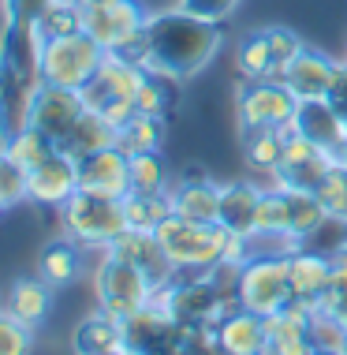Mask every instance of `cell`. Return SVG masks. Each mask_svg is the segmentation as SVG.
<instances>
[{"label": "cell", "instance_id": "6da1fadb", "mask_svg": "<svg viewBox=\"0 0 347 355\" xmlns=\"http://www.w3.org/2000/svg\"><path fill=\"white\" fill-rule=\"evenodd\" d=\"M220 42H224L220 23H209L202 15L183 12V8L150 15V23H146V45H150L146 68L176 75V79H190V75H198L217 56Z\"/></svg>", "mask_w": 347, "mask_h": 355}, {"label": "cell", "instance_id": "7a4b0ae2", "mask_svg": "<svg viewBox=\"0 0 347 355\" xmlns=\"http://www.w3.org/2000/svg\"><path fill=\"white\" fill-rule=\"evenodd\" d=\"M153 236L179 273H206L220 262H247L250 254V239L231 236L220 220L206 225V220H187L172 214Z\"/></svg>", "mask_w": 347, "mask_h": 355}, {"label": "cell", "instance_id": "3957f363", "mask_svg": "<svg viewBox=\"0 0 347 355\" xmlns=\"http://www.w3.org/2000/svg\"><path fill=\"white\" fill-rule=\"evenodd\" d=\"M56 214H60L67 239H75L79 247H101L105 251L127 228L123 198H105V195H90V191H75Z\"/></svg>", "mask_w": 347, "mask_h": 355}, {"label": "cell", "instance_id": "277c9868", "mask_svg": "<svg viewBox=\"0 0 347 355\" xmlns=\"http://www.w3.org/2000/svg\"><path fill=\"white\" fill-rule=\"evenodd\" d=\"M105 45H98L86 31L67 34V37H45L42 45V83L82 90L105 64Z\"/></svg>", "mask_w": 347, "mask_h": 355}, {"label": "cell", "instance_id": "5b68a950", "mask_svg": "<svg viewBox=\"0 0 347 355\" xmlns=\"http://www.w3.org/2000/svg\"><path fill=\"white\" fill-rule=\"evenodd\" d=\"M235 300L250 314H276L292 300V281H287V254L284 251H265V254H247L239 270Z\"/></svg>", "mask_w": 347, "mask_h": 355}, {"label": "cell", "instance_id": "8992f818", "mask_svg": "<svg viewBox=\"0 0 347 355\" xmlns=\"http://www.w3.org/2000/svg\"><path fill=\"white\" fill-rule=\"evenodd\" d=\"M94 292H98V311L112 314V318H131L134 311L150 303L153 295V281L142 266L127 262V258H116L105 251L98 277H94Z\"/></svg>", "mask_w": 347, "mask_h": 355}, {"label": "cell", "instance_id": "52a82bcc", "mask_svg": "<svg viewBox=\"0 0 347 355\" xmlns=\"http://www.w3.org/2000/svg\"><path fill=\"white\" fill-rule=\"evenodd\" d=\"M299 98L281 79H243V86L235 90V123L243 131L258 128H287L295 116Z\"/></svg>", "mask_w": 347, "mask_h": 355}, {"label": "cell", "instance_id": "ba28073f", "mask_svg": "<svg viewBox=\"0 0 347 355\" xmlns=\"http://www.w3.org/2000/svg\"><path fill=\"white\" fill-rule=\"evenodd\" d=\"M146 23H150V15L139 0H112V4L86 8V15H82V31L98 45H105V53H116L127 42H134L146 31Z\"/></svg>", "mask_w": 347, "mask_h": 355}, {"label": "cell", "instance_id": "9c48e42d", "mask_svg": "<svg viewBox=\"0 0 347 355\" xmlns=\"http://www.w3.org/2000/svg\"><path fill=\"white\" fill-rule=\"evenodd\" d=\"M336 165V153L314 146L303 135H287L284 157L273 172V184L276 187H299V191H314L325 180V172Z\"/></svg>", "mask_w": 347, "mask_h": 355}, {"label": "cell", "instance_id": "30bf717a", "mask_svg": "<svg viewBox=\"0 0 347 355\" xmlns=\"http://www.w3.org/2000/svg\"><path fill=\"white\" fill-rule=\"evenodd\" d=\"M82 112H86L82 90H67V86L42 83L34 90V101H30V128L45 131L53 142H60Z\"/></svg>", "mask_w": 347, "mask_h": 355}, {"label": "cell", "instance_id": "8fae6325", "mask_svg": "<svg viewBox=\"0 0 347 355\" xmlns=\"http://www.w3.org/2000/svg\"><path fill=\"white\" fill-rule=\"evenodd\" d=\"M292 135H303L306 142L329 150L340 157L344 142H347V123L340 120V112L329 105V98H306L295 105V116H292Z\"/></svg>", "mask_w": 347, "mask_h": 355}, {"label": "cell", "instance_id": "7c38bea8", "mask_svg": "<svg viewBox=\"0 0 347 355\" xmlns=\"http://www.w3.org/2000/svg\"><path fill=\"white\" fill-rule=\"evenodd\" d=\"M142 75H146V68H139V64H127V60H120V56L109 53V56H105V64L98 68V75H94V79L82 86L86 109L101 112V109H109L112 101L134 98V90H139Z\"/></svg>", "mask_w": 347, "mask_h": 355}, {"label": "cell", "instance_id": "4fadbf2b", "mask_svg": "<svg viewBox=\"0 0 347 355\" xmlns=\"http://www.w3.org/2000/svg\"><path fill=\"white\" fill-rule=\"evenodd\" d=\"M79 191L105 198H123L131 191V161L123 150H98L79 161Z\"/></svg>", "mask_w": 347, "mask_h": 355}, {"label": "cell", "instance_id": "5bb4252c", "mask_svg": "<svg viewBox=\"0 0 347 355\" xmlns=\"http://www.w3.org/2000/svg\"><path fill=\"white\" fill-rule=\"evenodd\" d=\"M75 191H79V161H71L67 153L56 150L53 157L30 168V202L60 209Z\"/></svg>", "mask_w": 347, "mask_h": 355}, {"label": "cell", "instance_id": "9a60e30c", "mask_svg": "<svg viewBox=\"0 0 347 355\" xmlns=\"http://www.w3.org/2000/svg\"><path fill=\"white\" fill-rule=\"evenodd\" d=\"M172 214L187 220H217L220 217V184L206 172H183L176 184L168 187Z\"/></svg>", "mask_w": 347, "mask_h": 355}, {"label": "cell", "instance_id": "2e32d148", "mask_svg": "<svg viewBox=\"0 0 347 355\" xmlns=\"http://www.w3.org/2000/svg\"><path fill=\"white\" fill-rule=\"evenodd\" d=\"M336 68H340V64H336L329 53L310 49V45H306V49L284 68L281 83L295 94L299 101H306V98H329V86L336 79Z\"/></svg>", "mask_w": 347, "mask_h": 355}, {"label": "cell", "instance_id": "e0dca14e", "mask_svg": "<svg viewBox=\"0 0 347 355\" xmlns=\"http://www.w3.org/2000/svg\"><path fill=\"white\" fill-rule=\"evenodd\" d=\"M258 202H262V187L250 180H231L220 184V225L239 239L258 236Z\"/></svg>", "mask_w": 347, "mask_h": 355}, {"label": "cell", "instance_id": "ac0fdd59", "mask_svg": "<svg viewBox=\"0 0 347 355\" xmlns=\"http://www.w3.org/2000/svg\"><path fill=\"white\" fill-rule=\"evenodd\" d=\"M332 277V254L317 251V247H295L287 251V281H292L295 300L321 303V292L329 288Z\"/></svg>", "mask_w": 347, "mask_h": 355}, {"label": "cell", "instance_id": "d6986e66", "mask_svg": "<svg viewBox=\"0 0 347 355\" xmlns=\"http://www.w3.org/2000/svg\"><path fill=\"white\" fill-rule=\"evenodd\" d=\"M213 329H217V340H220V348H224V355H262L269 348L265 318L243 311V306H235V311H231L228 318H220Z\"/></svg>", "mask_w": 347, "mask_h": 355}, {"label": "cell", "instance_id": "ffe728a7", "mask_svg": "<svg viewBox=\"0 0 347 355\" xmlns=\"http://www.w3.org/2000/svg\"><path fill=\"white\" fill-rule=\"evenodd\" d=\"M109 146H116V128L94 109H86L82 116L71 123V131L56 142V150L67 153L71 161H82V157H90V153H98V150H109Z\"/></svg>", "mask_w": 347, "mask_h": 355}, {"label": "cell", "instance_id": "44dd1931", "mask_svg": "<svg viewBox=\"0 0 347 355\" xmlns=\"http://www.w3.org/2000/svg\"><path fill=\"white\" fill-rule=\"evenodd\" d=\"M49 306H53V292H49V281H45V277H19V281L8 288L4 311L15 314L19 322L34 325V329L49 318Z\"/></svg>", "mask_w": 347, "mask_h": 355}, {"label": "cell", "instance_id": "7402d4cb", "mask_svg": "<svg viewBox=\"0 0 347 355\" xmlns=\"http://www.w3.org/2000/svg\"><path fill=\"white\" fill-rule=\"evenodd\" d=\"M75 355H116L120 348H127L123 340V322L112 318V314H90L79 329H75V340H71Z\"/></svg>", "mask_w": 347, "mask_h": 355}, {"label": "cell", "instance_id": "603a6c76", "mask_svg": "<svg viewBox=\"0 0 347 355\" xmlns=\"http://www.w3.org/2000/svg\"><path fill=\"white\" fill-rule=\"evenodd\" d=\"M284 195H287V214H292V220H287V236H292L295 247H303L306 239H314L332 217L325 214L321 198H317L314 191L284 187Z\"/></svg>", "mask_w": 347, "mask_h": 355}, {"label": "cell", "instance_id": "cb8c5ba5", "mask_svg": "<svg viewBox=\"0 0 347 355\" xmlns=\"http://www.w3.org/2000/svg\"><path fill=\"white\" fill-rule=\"evenodd\" d=\"M179 83L176 75H165V71H153L146 68L142 75L139 90H134V109L142 112V116H157V120H168L172 105L179 101Z\"/></svg>", "mask_w": 347, "mask_h": 355}, {"label": "cell", "instance_id": "d4e9b609", "mask_svg": "<svg viewBox=\"0 0 347 355\" xmlns=\"http://www.w3.org/2000/svg\"><path fill=\"white\" fill-rule=\"evenodd\" d=\"M287 135L292 128H258V131H243V161L254 172H269L273 176L276 165L284 157Z\"/></svg>", "mask_w": 347, "mask_h": 355}, {"label": "cell", "instance_id": "484cf974", "mask_svg": "<svg viewBox=\"0 0 347 355\" xmlns=\"http://www.w3.org/2000/svg\"><path fill=\"white\" fill-rule=\"evenodd\" d=\"M123 217H127V228H139V232H157V228L172 217L168 191H161V195L127 191V195H123Z\"/></svg>", "mask_w": 347, "mask_h": 355}, {"label": "cell", "instance_id": "4316f807", "mask_svg": "<svg viewBox=\"0 0 347 355\" xmlns=\"http://www.w3.org/2000/svg\"><path fill=\"white\" fill-rule=\"evenodd\" d=\"M161 142H165V120L142 116V112H134V116L116 131V150H123L127 157L161 150Z\"/></svg>", "mask_w": 347, "mask_h": 355}, {"label": "cell", "instance_id": "83f0119b", "mask_svg": "<svg viewBox=\"0 0 347 355\" xmlns=\"http://www.w3.org/2000/svg\"><path fill=\"white\" fill-rule=\"evenodd\" d=\"M287 220H292V214H287V195H284V187L273 184L269 191H262V202H258V236L254 239H284L295 251L292 236H287Z\"/></svg>", "mask_w": 347, "mask_h": 355}, {"label": "cell", "instance_id": "f1b7e54d", "mask_svg": "<svg viewBox=\"0 0 347 355\" xmlns=\"http://www.w3.org/2000/svg\"><path fill=\"white\" fill-rule=\"evenodd\" d=\"M235 68L243 79H281V71H276L273 64V53H269V37L265 31L262 34H247L243 42H239V53H235Z\"/></svg>", "mask_w": 347, "mask_h": 355}, {"label": "cell", "instance_id": "f546056e", "mask_svg": "<svg viewBox=\"0 0 347 355\" xmlns=\"http://www.w3.org/2000/svg\"><path fill=\"white\" fill-rule=\"evenodd\" d=\"M82 247L75 239H56L42 251V277L49 284H64V281H75L82 270Z\"/></svg>", "mask_w": 347, "mask_h": 355}, {"label": "cell", "instance_id": "4dcf8cb0", "mask_svg": "<svg viewBox=\"0 0 347 355\" xmlns=\"http://www.w3.org/2000/svg\"><path fill=\"white\" fill-rule=\"evenodd\" d=\"M0 146L12 153V157H15L26 172L37 168L45 157H53V153H56V142H53L49 135H45V131H37V128H23V131H15V135L8 139V142H0Z\"/></svg>", "mask_w": 347, "mask_h": 355}, {"label": "cell", "instance_id": "1f68e13d", "mask_svg": "<svg viewBox=\"0 0 347 355\" xmlns=\"http://www.w3.org/2000/svg\"><path fill=\"white\" fill-rule=\"evenodd\" d=\"M131 161V191H142V195H161L168 191V165L157 150L153 153H134Z\"/></svg>", "mask_w": 347, "mask_h": 355}, {"label": "cell", "instance_id": "d6a6232c", "mask_svg": "<svg viewBox=\"0 0 347 355\" xmlns=\"http://www.w3.org/2000/svg\"><path fill=\"white\" fill-rule=\"evenodd\" d=\"M82 15H86V8L79 0H53V4L37 15V23H42L45 37H67V34L82 31Z\"/></svg>", "mask_w": 347, "mask_h": 355}, {"label": "cell", "instance_id": "836d02e7", "mask_svg": "<svg viewBox=\"0 0 347 355\" xmlns=\"http://www.w3.org/2000/svg\"><path fill=\"white\" fill-rule=\"evenodd\" d=\"M26 198H30V172L0 146V206L12 209L19 202H26Z\"/></svg>", "mask_w": 347, "mask_h": 355}, {"label": "cell", "instance_id": "e575fe53", "mask_svg": "<svg viewBox=\"0 0 347 355\" xmlns=\"http://www.w3.org/2000/svg\"><path fill=\"white\" fill-rule=\"evenodd\" d=\"M314 195L321 198L325 214H329L332 220H344L347 225V168L340 165V161L325 172V180L314 187Z\"/></svg>", "mask_w": 347, "mask_h": 355}, {"label": "cell", "instance_id": "d590c367", "mask_svg": "<svg viewBox=\"0 0 347 355\" xmlns=\"http://www.w3.org/2000/svg\"><path fill=\"white\" fill-rule=\"evenodd\" d=\"M30 352H34V325L0 311V355H30Z\"/></svg>", "mask_w": 347, "mask_h": 355}, {"label": "cell", "instance_id": "8d00e7d4", "mask_svg": "<svg viewBox=\"0 0 347 355\" xmlns=\"http://www.w3.org/2000/svg\"><path fill=\"white\" fill-rule=\"evenodd\" d=\"M310 344H314V348H321V352H340L344 355V348H347V325L340 318H332V314L317 311L314 322H310Z\"/></svg>", "mask_w": 347, "mask_h": 355}, {"label": "cell", "instance_id": "74e56055", "mask_svg": "<svg viewBox=\"0 0 347 355\" xmlns=\"http://www.w3.org/2000/svg\"><path fill=\"white\" fill-rule=\"evenodd\" d=\"M265 37H269V53H273V64H276V71H281V75H284L287 64L306 49L303 37H299L295 31H287V26H269Z\"/></svg>", "mask_w": 347, "mask_h": 355}, {"label": "cell", "instance_id": "f35d334b", "mask_svg": "<svg viewBox=\"0 0 347 355\" xmlns=\"http://www.w3.org/2000/svg\"><path fill=\"white\" fill-rule=\"evenodd\" d=\"M235 4H239V0H179L183 12L202 15V19H209V23H220V19H228L231 12H235Z\"/></svg>", "mask_w": 347, "mask_h": 355}, {"label": "cell", "instance_id": "ab89813d", "mask_svg": "<svg viewBox=\"0 0 347 355\" xmlns=\"http://www.w3.org/2000/svg\"><path fill=\"white\" fill-rule=\"evenodd\" d=\"M329 105L340 112V120L347 123V64H340V68H336V79H332V86H329Z\"/></svg>", "mask_w": 347, "mask_h": 355}, {"label": "cell", "instance_id": "60d3db41", "mask_svg": "<svg viewBox=\"0 0 347 355\" xmlns=\"http://www.w3.org/2000/svg\"><path fill=\"white\" fill-rule=\"evenodd\" d=\"M262 355H314V344H310V337L287 340V344H269Z\"/></svg>", "mask_w": 347, "mask_h": 355}, {"label": "cell", "instance_id": "b9f144b4", "mask_svg": "<svg viewBox=\"0 0 347 355\" xmlns=\"http://www.w3.org/2000/svg\"><path fill=\"white\" fill-rule=\"evenodd\" d=\"M82 8H98V4H112V0H79Z\"/></svg>", "mask_w": 347, "mask_h": 355}, {"label": "cell", "instance_id": "7bdbcfd3", "mask_svg": "<svg viewBox=\"0 0 347 355\" xmlns=\"http://www.w3.org/2000/svg\"><path fill=\"white\" fill-rule=\"evenodd\" d=\"M336 161H340V165L347 168V142H344V150H340V157H336Z\"/></svg>", "mask_w": 347, "mask_h": 355}, {"label": "cell", "instance_id": "ee69618b", "mask_svg": "<svg viewBox=\"0 0 347 355\" xmlns=\"http://www.w3.org/2000/svg\"><path fill=\"white\" fill-rule=\"evenodd\" d=\"M314 355H340V352H321V348H314Z\"/></svg>", "mask_w": 347, "mask_h": 355}, {"label": "cell", "instance_id": "f6af8a7d", "mask_svg": "<svg viewBox=\"0 0 347 355\" xmlns=\"http://www.w3.org/2000/svg\"><path fill=\"white\" fill-rule=\"evenodd\" d=\"M0 214H4V206H0Z\"/></svg>", "mask_w": 347, "mask_h": 355}, {"label": "cell", "instance_id": "bcb514c9", "mask_svg": "<svg viewBox=\"0 0 347 355\" xmlns=\"http://www.w3.org/2000/svg\"><path fill=\"white\" fill-rule=\"evenodd\" d=\"M344 355H347V348H344Z\"/></svg>", "mask_w": 347, "mask_h": 355}, {"label": "cell", "instance_id": "7dc6e473", "mask_svg": "<svg viewBox=\"0 0 347 355\" xmlns=\"http://www.w3.org/2000/svg\"><path fill=\"white\" fill-rule=\"evenodd\" d=\"M0 311H4V306H0Z\"/></svg>", "mask_w": 347, "mask_h": 355}]
</instances>
